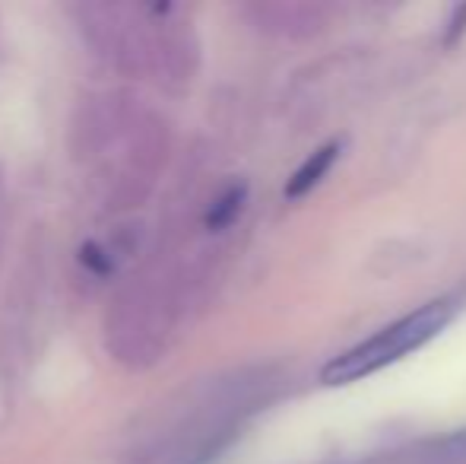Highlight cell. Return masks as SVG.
Segmentation results:
<instances>
[{"label": "cell", "instance_id": "cell-1", "mask_svg": "<svg viewBox=\"0 0 466 464\" xmlns=\"http://www.w3.org/2000/svg\"><path fill=\"white\" fill-rule=\"evenodd\" d=\"M457 305L451 299H435L425 303L422 309L410 312V315L397 318L387 328H380L378 335H371L369 341L356 344V347L343 350L339 356H333L330 363L320 369V382L324 385H352L362 378L374 376V372L387 369V366L400 363V359L412 356L416 350H422L425 344H431L454 318Z\"/></svg>", "mask_w": 466, "mask_h": 464}, {"label": "cell", "instance_id": "cell-2", "mask_svg": "<svg viewBox=\"0 0 466 464\" xmlns=\"http://www.w3.org/2000/svg\"><path fill=\"white\" fill-rule=\"evenodd\" d=\"M339 153H343V140H330V143H324V147L314 150V153L295 169L292 179L286 181V198L299 201V198H305V194H311L314 188L330 175V169H333V162L339 160Z\"/></svg>", "mask_w": 466, "mask_h": 464}, {"label": "cell", "instance_id": "cell-4", "mask_svg": "<svg viewBox=\"0 0 466 464\" xmlns=\"http://www.w3.org/2000/svg\"><path fill=\"white\" fill-rule=\"evenodd\" d=\"M466 32V6H454V13H451L448 19V32H444V45H457L461 42V36Z\"/></svg>", "mask_w": 466, "mask_h": 464}, {"label": "cell", "instance_id": "cell-3", "mask_svg": "<svg viewBox=\"0 0 466 464\" xmlns=\"http://www.w3.org/2000/svg\"><path fill=\"white\" fill-rule=\"evenodd\" d=\"M245 201H248V188L245 185H228L219 198L209 204L207 211V226L209 230H226L238 220V213L245 211Z\"/></svg>", "mask_w": 466, "mask_h": 464}]
</instances>
